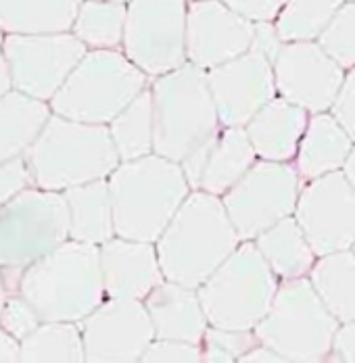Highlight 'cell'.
<instances>
[{
    "instance_id": "6da1fadb",
    "label": "cell",
    "mask_w": 355,
    "mask_h": 363,
    "mask_svg": "<svg viewBox=\"0 0 355 363\" xmlns=\"http://www.w3.org/2000/svg\"><path fill=\"white\" fill-rule=\"evenodd\" d=\"M155 113V155L182 165L197 190L205 159L222 132L207 72L186 63L151 82Z\"/></svg>"
},
{
    "instance_id": "7a4b0ae2",
    "label": "cell",
    "mask_w": 355,
    "mask_h": 363,
    "mask_svg": "<svg viewBox=\"0 0 355 363\" xmlns=\"http://www.w3.org/2000/svg\"><path fill=\"white\" fill-rule=\"evenodd\" d=\"M241 242L222 199L192 190L155 249L168 282L199 291Z\"/></svg>"
},
{
    "instance_id": "3957f363",
    "label": "cell",
    "mask_w": 355,
    "mask_h": 363,
    "mask_svg": "<svg viewBox=\"0 0 355 363\" xmlns=\"http://www.w3.org/2000/svg\"><path fill=\"white\" fill-rule=\"evenodd\" d=\"M115 236L155 245L192 192L182 165L148 155L109 176Z\"/></svg>"
},
{
    "instance_id": "277c9868",
    "label": "cell",
    "mask_w": 355,
    "mask_h": 363,
    "mask_svg": "<svg viewBox=\"0 0 355 363\" xmlns=\"http://www.w3.org/2000/svg\"><path fill=\"white\" fill-rule=\"evenodd\" d=\"M17 292L44 324H82L106 301L99 247L67 240L21 272Z\"/></svg>"
},
{
    "instance_id": "5b68a950",
    "label": "cell",
    "mask_w": 355,
    "mask_h": 363,
    "mask_svg": "<svg viewBox=\"0 0 355 363\" xmlns=\"http://www.w3.org/2000/svg\"><path fill=\"white\" fill-rule=\"evenodd\" d=\"M34 188L67 192L92 182L109 180L119 155L106 125H92L53 115L26 155Z\"/></svg>"
},
{
    "instance_id": "8992f818",
    "label": "cell",
    "mask_w": 355,
    "mask_h": 363,
    "mask_svg": "<svg viewBox=\"0 0 355 363\" xmlns=\"http://www.w3.org/2000/svg\"><path fill=\"white\" fill-rule=\"evenodd\" d=\"M148 86V75L124 52L88 50L48 105L71 121L109 125Z\"/></svg>"
},
{
    "instance_id": "52a82bcc",
    "label": "cell",
    "mask_w": 355,
    "mask_h": 363,
    "mask_svg": "<svg viewBox=\"0 0 355 363\" xmlns=\"http://www.w3.org/2000/svg\"><path fill=\"white\" fill-rule=\"evenodd\" d=\"M339 328L310 278H299L280 282L268 315L253 332L261 347L290 362L324 363Z\"/></svg>"
},
{
    "instance_id": "ba28073f",
    "label": "cell",
    "mask_w": 355,
    "mask_h": 363,
    "mask_svg": "<svg viewBox=\"0 0 355 363\" xmlns=\"http://www.w3.org/2000/svg\"><path fill=\"white\" fill-rule=\"evenodd\" d=\"M278 286L280 280L255 242H241L197 292L209 326L228 332H253L268 315Z\"/></svg>"
},
{
    "instance_id": "9c48e42d",
    "label": "cell",
    "mask_w": 355,
    "mask_h": 363,
    "mask_svg": "<svg viewBox=\"0 0 355 363\" xmlns=\"http://www.w3.org/2000/svg\"><path fill=\"white\" fill-rule=\"evenodd\" d=\"M71 240L65 196L28 188L0 207V269L17 272Z\"/></svg>"
},
{
    "instance_id": "30bf717a",
    "label": "cell",
    "mask_w": 355,
    "mask_h": 363,
    "mask_svg": "<svg viewBox=\"0 0 355 363\" xmlns=\"http://www.w3.org/2000/svg\"><path fill=\"white\" fill-rule=\"evenodd\" d=\"M188 0H130L121 52L157 79L188 63Z\"/></svg>"
},
{
    "instance_id": "8fae6325",
    "label": "cell",
    "mask_w": 355,
    "mask_h": 363,
    "mask_svg": "<svg viewBox=\"0 0 355 363\" xmlns=\"http://www.w3.org/2000/svg\"><path fill=\"white\" fill-rule=\"evenodd\" d=\"M301 188L303 180L295 163L257 161L222 203L241 240L253 242L276 223L295 216Z\"/></svg>"
},
{
    "instance_id": "7c38bea8",
    "label": "cell",
    "mask_w": 355,
    "mask_h": 363,
    "mask_svg": "<svg viewBox=\"0 0 355 363\" xmlns=\"http://www.w3.org/2000/svg\"><path fill=\"white\" fill-rule=\"evenodd\" d=\"M2 50L13 90L42 103H50L57 96L88 52V48L71 32L44 36H4Z\"/></svg>"
},
{
    "instance_id": "4fadbf2b",
    "label": "cell",
    "mask_w": 355,
    "mask_h": 363,
    "mask_svg": "<svg viewBox=\"0 0 355 363\" xmlns=\"http://www.w3.org/2000/svg\"><path fill=\"white\" fill-rule=\"evenodd\" d=\"M295 219L318 257L355 247V190L343 172L303 182Z\"/></svg>"
},
{
    "instance_id": "5bb4252c",
    "label": "cell",
    "mask_w": 355,
    "mask_h": 363,
    "mask_svg": "<svg viewBox=\"0 0 355 363\" xmlns=\"http://www.w3.org/2000/svg\"><path fill=\"white\" fill-rule=\"evenodd\" d=\"M86 363H138L157 340L142 301L106 298L82 324Z\"/></svg>"
},
{
    "instance_id": "9a60e30c",
    "label": "cell",
    "mask_w": 355,
    "mask_h": 363,
    "mask_svg": "<svg viewBox=\"0 0 355 363\" xmlns=\"http://www.w3.org/2000/svg\"><path fill=\"white\" fill-rule=\"evenodd\" d=\"M345 75L318 42H288L274 61L278 96L310 115L330 113Z\"/></svg>"
},
{
    "instance_id": "2e32d148",
    "label": "cell",
    "mask_w": 355,
    "mask_h": 363,
    "mask_svg": "<svg viewBox=\"0 0 355 363\" xmlns=\"http://www.w3.org/2000/svg\"><path fill=\"white\" fill-rule=\"evenodd\" d=\"M222 128H247L251 119L278 96L274 65L259 50L207 72Z\"/></svg>"
},
{
    "instance_id": "e0dca14e",
    "label": "cell",
    "mask_w": 355,
    "mask_h": 363,
    "mask_svg": "<svg viewBox=\"0 0 355 363\" xmlns=\"http://www.w3.org/2000/svg\"><path fill=\"white\" fill-rule=\"evenodd\" d=\"M255 23L247 21L222 0L188 2L186 59L190 65L212 72L253 48Z\"/></svg>"
},
{
    "instance_id": "ac0fdd59",
    "label": "cell",
    "mask_w": 355,
    "mask_h": 363,
    "mask_svg": "<svg viewBox=\"0 0 355 363\" xmlns=\"http://www.w3.org/2000/svg\"><path fill=\"white\" fill-rule=\"evenodd\" d=\"M101 251L106 298L142 301L165 282L155 245L115 236Z\"/></svg>"
},
{
    "instance_id": "d6986e66",
    "label": "cell",
    "mask_w": 355,
    "mask_h": 363,
    "mask_svg": "<svg viewBox=\"0 0 355 363\" xmlns=\"http://www.w3.org/2000/svg\"><path fill=\"white\" fill-rule=\"evenodd\" d=\"M144 307L157 340L201 347L212 328L199 292L168 280L144 298Z\"/></svg>"
},
{
    "instance_id": "ffe728a7",
    "label": "cell",
    "mask_w": 355,
    "mask_h": 363,
    "mask_svg": "<svg viewBox=\"0 0 355 363\" xmlns=\"http://www.w3.org/2000/svg\"><path fill=\"white\" fill-rule=\"evenodd\" d=\"M310 113L276 96L259 111L247 128V136L259 161L295 163L299 145L310 125Z\"/></svg>"
},
{
    "instance_id": "44dd1931",
    "label": "cell",
    "mask_w": 355,
    "mask_h": 363,
    "mask_svg": "<svg viewBox=\"0 0 355 363\" xmlns=\"http://www.w3.org/2000/svg\"><path fill=\"white\" fill-rule=\"evenodd\" d=\"M354 146V138L332 117V113L312 115L305 136L299 145L295 167L303 182L343 172Z\"/></svg>"
},
{
    "instance_id": "7402d4cb",
    "label": "cell",
    "mask_w": 355,
    "mask_h": 363,
    "mask_svg": "<svg viewBox=\"0 0 355 363\" xmlns=\"http://www.w3.org/2000/svg\"><path fill=\"white\" fill-rule=\"evenodd\" d=\"M257 152L245 128H222L205 159L197 190L224 199L257 163Z\"/></svg>"
},
{
    "instance_id": "603a6c76",
    "label": "cell",
    "mask_w": 355,
    "mask_h": 363,
    "mask_svg": "<svg viewBox=\"0 0 355 363\" xmlns=\"http://www.w3.org/2000/svg\"><path fill=\"white\" fill-rule=\"evenodd\" d=\"M84 0H0V34H67Z\"/></svg>"
},
{
    "instance_id": "cb8c5ba5",
    "label": "cell",
    "mask_w": 355,
    "mask_h": 363,
    "mask_svg": "<svg viewBox=\"0 0 355 363\" xmlns=\"http://www.w3.org/2000/svg\"><path fill=\"white\" fill-rule=\"evenodd\" d=\"M50 117L48 103L17 90L4 94L0 99V163L23 159Z\"/></svg>"
},
{
    "instance_id": "d4e9b609",
    "label": "cell",
    "mask_w": 355,
    "mask_h": 363,
    "mask_svg": "<svg viewBox=\"0 0 355 363\" xmlns=\"http://www.w3.org/2000/svg\"><path fill=\"white\" fill-rule=\"evenodd\" d=\"M70 209L71 240L103 247L115 238V221L109 182H92L63 192Z\"/></svg>"
},
{
    "instance_id": "484cf974",
    "label": "cell",
    "mask_w": 355,
    "mask_h": 363,
    "mask_svg": "<svg viewBox=\"0 0 355 363\" xmlns=\"http://www.w3.org/2000/svg\"><path fill=\"white\" fill-rule=\"evenodd\" d=\"M253 242L280 282L310 278L318 261L295 216L276 223Z\"/></svg>"
},
{
    "instance_id": "4316f807",
    "label": "cell",
    "mask_w": 355,
    "mask_h": 363,
    "mask_svg": "<svg viewBox=\"0 0 355 363\" xmlns=\"http://www.w3.org/2000/svg\"><path fill=\"white\" fill-rule=\"evenodd\" d=\"M310 282L341 326L355 322V251L318 257Z\"/></svg>"
},
{
    "instance_id": "83f0119b",
    "label": "cell",
    "mask_w": 355,
    "mask_h": 363,
    "mask_svg": "<svg viewBox=\"0 0 355 363\" xmlns=\"http://www.w3.org/2000/svg\"><path fill=\"white\" fill-rule=\"evenodd\" d=\"M106 128L121 163L155 155V113L151 86Z\"/></svg>"
},
{
    "instance_id": "f1b7e54d",
    "label": "cell",
    "mask_w": 355,
    "mask_h": 363,
    "mask_svg": "<svg viewBox=\"0 0 355 363\" xmlns=\"http://www.w3.org/2000/svg\"><path fill=\"white\" fill-rule=\"evenodd\" d=\"M128 4L113 0H84L71 34L88 50H117L124 44Z\"/></svg>"
},
{
    "instance_id": "f546056e",
    "label": "cell",
    "mask_w": 355,
    "mask_h": 363,
    "mask_svg": "<svg viewBox=\"0 0 355 363\" xmlns=\"http://www.w3.org/2000/svg\"><path fill=\"white\" fill-rule=\"evenodd\" d=\"M21 363H86L77 324H42L19 342Z\"/></svg>"
},
{
    "instance_id": "4dcf8cb0",
    "label": "cell",
    "mask_w": 355,
    "mask_h": 363,
    "mask_svg": "<svg viewBox=\"0 0 355 363\" xmlns=\"http://www.w3.org/2000/svg\"><path fill=\"white\" fill-rule=\"evenodd\" d=\"M343 4L345 0H286L274 21L276 32L284 44L318 42Z\"/></svg>"
},
{
    "instance_id": "1f68e13d",
    "label": "cell",
    "mask_w": 355,
    "mask_h": 363,
    "mask_svg": "<svg viewBox=\"0 0 355 363\" xmlns=\"http://www.w3.org/2000/svg\"><path fill=\"white\" fill-rule=\"evenodd\" d=\"M318 44L345 69L355 67V2H345Z\"/></svg>"
},
{
    "instance_id": "d6a6232c",
    "label": "cell",
    "mask_w": 355,
    "mask_h": 363,
    "mask_svg": "<svg viewBox=\"0 0 355 363\" xmlns=\"http://www.w3.org/2000/svg\"><path fill=\"white\" fill-rule=\"evenodd\" d=\"M42 324L44 322L38 315V311L19 292L6 296V303L0 313V330H4L11 338H15L17 342H23Z\"/></svg>"
},
{
    "instance_id": "836d02e7",
    "label": "cell",
    "mask_w": 355,
    "mask_h": 363,
    "mask_svg": "<svg viewBox=\"0 0 355 363\" xmlns=\"http://www.w3.org/2000/svg\"><path fill=\"white\" fill-rule=\"evenodd\" d=\"M32 186H34V180L26 163V157L0 163V207Z\"/></svg>"
},
{
    "instance_id": "e575fe53",
    "label": "cell",
    "mask_w": 355,
    "mask_h": 363,
    "mask_svg": "<svg viewBox=\"0 0 355 363\" xmlns=\"http://www.w3.org/2000/svg\"><path fill=\"white\" fill-rule=\"evenodd\" d=\"M138 363H201V347L155 340Z\"/></svg>"
},
{
    "instance_id": "d590c367",
    "label": "cell",
    "mask_w": 355,
    "mask_h": 363,
    "mask_svg": "<svg viewBox=\"0 0 355 363\" xmlns=\"http://www.w3.org/2000/svg\"><path fill=\"white\" fill-rule=\"evenodd\" d=\"M222 2L255 26L274 23L286 4V0H222Z\"/></svg>"
},
{
    "instance_id": "8d00e7d4",
    "label": "cell",
    "mask_w": 355,
    "mask_h": 363,
    "mask_svg": "<svg viewBox=\"0 0 355 363\" xmlns=\"http://www.w3.org/2000/svg\"><path fill=\"white\" fill-rule=\"evenodd\" d=\"M330 113L345 128V132L354 138L355 143V67L345 75V82L341 86V92H339Z\"/></svg>"
},
{
    "instance_id": "74e56055",
    "label": "cell",
    "mask_w": 355,
    "mask_h": 363,
    "mask_svg": "<svg viewBox=\"0 0 355 363\" xmlns=\"http://www.w3.org/2000/svg\"><path fill=\"white\" fill-rule=\"evenodd\" d=\"M284 46V42L276 32V26L274 23H257L255 26V40H253V48L259 50L263 57H268L274 65L280 48Z\"/></svg>"
},
{
    "instance_id": "f35d334b",
    "label": "cell",
    "mask_w": 355,
    "mask_h": 363,
    "mask_svg": "<svg viewBox=\"0 0 355 363\" xmlns=\"http://www.w3.org/2000/svg\"><path fill=\"white\" fill-rule=\"evenodd\" d=\"M332 351L341 363H355V322L339 328Z\"/></svg>"
},
{
    "instance_id": "ab89813d",
    "label": "cell",
    "mask_w": 355,
    "mask_h": 363,
    "mask_svg": "<svg viewBox=\"0 0 355 363\" xmlns=\"http://www.w3.org/2000/svg\"><path fill=\"white\" fill-rule=\"evenodd\" d=\"M201 363H239V357L230 349L205 336L201 345Z\"/></svg>"
},
{
    "instance_id": "60d3db41",
    "label": "cell",
    "mask_w": 355,
    "mask_h": 363,
    "mask_svg": "<svg viewBox=\"0 0 355 363\" xmlns=\"http://www.w3.org/2000/svg\"><path fill=\"white\" fill-rule=\"evenodd\" d=\"M239 363H297V362H290V359H286L283 355H278V353H274V351H270V349H266V347H261V345H257L253 351H248L247 355H243Z\"/></svg>"
},
{
    "instance_id": "b9f144b4",
    "label": "cell",
    "mask_w": 355,
    "mask_h": 363,
    "mask_svg": "<svg viewBox=\"0 0 355 363\" xmlns=\"http://www.w3.org/2000/svg\"><path fill=\"white\" fill-rule=\"evenodd\" d=\"M0 363H21L19 342L11 338L4 330H0Z\"/></svg>"
},
{
    "instance_id": "7bdbcfd3",
    "label": "cell",
    "mask_w": 355,
    "mask_h": 363,
    "mask_svg": "<svg viewBox=\"0 0 355 363\" xmlns=\"http://www.w3.org/2000/svg\"><path fill=\"white\" fill-rule=\"evenodd\" d=\"M2 34H0V99L4 94H9L13 90V82H11V73H9V65L4 59V50H2Z\"/></svg>"
},
{
    "instance_id": "ee69618b",
    "label": "cell",
    "mask_w": 355,
    "mask_h": 363,
    "mask_svg": "<svg viewBox=\"0 0 355 363\" xmlns=\"http://www.w3.org/2000/svg\"><path fill=\"white\" fill-rule=\"evenodd\" d=\"M343 174H345L347 182L354 186V190H355V146H354V150H351V155H349V159H347V163H345Z\"/></svg>"
},
{
    "instance_id": "f6af8a7d",
    "label": "cell",
    "mask_w": 355,
    "mask_h": 363,
    "mask_svg": "<svg viewBox=\"0 0 355 363\" xmlns=\"http://www.w3.org/2000/svg\"><path fill=\"white\" fill-rule=\"evenodd\" d=\"M6 280H4V272L0 269V313H2V307L6 303Z\"/></svg>"
},
{
    "instance_id": "bcb514c9",
    "label": "cell",
    "mask_w": 355,
    "mask_h": 363,
    "mask_svg": "<svg viewBox=\"0 0 355 363\" xmlns=\"http://www.w3.org/2000/svg\"><path fill=\"white\" fill-rule=\"evenodd\" d=\"M324 363H341V359H339V357H337V353L332 351V353H330V355L326 357V362H324Z\"/></svg>"
},
{
    "instance_id": "7dc6e473",
    "label": "cell",
    "mask_w": 355,
    "mask_h": 363,
    "mask_svg": "<svg viewBox=\"0 0 355 363\" xmlns=\"http://www.w3.org/2000/svg\"><path fill=\"white\" fill-rule=\"evenodd\" d=\"M113 2H124V4H128L130 0H113Z\"/></svg>"
},
{
    "instance_id": "c3c4849f",
    "label": "cell",
    "mask_w": 355,
    "mask_h": 363,
    "mask_svg": "<svg viewBox=\"0 0 355 363\" xmlns=\"http://www.w3.org/2000/svg\"><path fill=\"white\" fill-rule=\"evenodd\" d=\"M345 2H355V0H345Z\"/></svg>"
},
{
    "instance_id": "681fc988",
    "label": "cell",
    "mask_w": 355,
    "mask_h": 363,
    "mask_svg": "<svg viewBox=\"0 0 355 363\" xmlns=\"http://www.w3.org/2000/svg\"><path fill=\"white\" fill-rule=\"evenodd\" d=\"M188 2H195V0H188Z\"/></svg>"
},
{
    "instance_id": "f907efd6",
    "label": "cell",
    "mask_w": 355,
    "mask_h": 363,
    "mask_svg": "<svg viewBox=\"0 0 355 363\" xmlns=\"http://www.w3.org/2000/svg\"><path fill=\"white\" fill-rule=\"evenodd\" d=\"M354 251H355V247H354Z\"/></svg>"
}]
</instances>
